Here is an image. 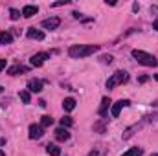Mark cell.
I'll use <instances>...</instances> for the list:
<instances>
[{"instance_id": "6da1fadb", "label": "cell", "mask_w": 158, "mask_h": 156, "mask_svg": "<svg viewBox=\"0 0 158 156\" xmlns=\"http://www.w3.org/2000/svg\"><path fill=\"white\" fill-rule=\"evenodd\" d=\"M98 50H99L98 44H76L68 48V55L72 59H85L88 55H94Z\"/></svg>"}, {"instance_id": "7a4b0ae2", "label": "cell", "mask_w": 158, "mask_h": 156, "mask_svg": "<svg viewBox=\"0 0 158 156\" xmlns=\"http://www.w3.org/2000/svg\"><path fill=\"white\" fill-rule=\"evenodd\" d=\"M132 57L140 63V64H143V66H156L158 61L155 55H151V53H147V51H143V50H132Z\"/></svg>"}, {"instance_id": "3957f363", "label": "cell", "mask_w": 158, "mask_h": 156, "mask_svg": "<svg viewBox=\"0 0 158 156\" xmlns=\"http://www.w3.org/2000/svg\"><path fill=\"white\" fill-rule=\"evenodd\" d=\"M127 79H129V74L125 72V70H118V72H114L109 81H107V88L110 90V88H114V86H118V84H123V83H127Z\"/></svg>"}, {"instance_id": "277c9868", "label": "cell", "mask_w": 158, "mask_h": 156, "mask_svg": "<svg viewBox=\"0 0 158 156\" xmlns=\"http://www.w3.org/2000/svg\"><path fill=\"white\" fill-rule=\"evenodd\" d=\"M129 105H131V101H129V99H119V101H116V103L112 105V109H110V116L118 117L119 112H121V109H123V107H129Z\"/></svg>"}, {"instance_id": "5b68a950", "label": "cell", "mask_w": 158, "mask_h": 156, "mask_svg": "<svg viewBox=\"0 0 158 156\" xmlns=\"http://www.w3.org/2000/svg\"><path fill=\"white\" fill-rule=\"evenodd\" d=\"M59 24H61V18H57V17H52V18H46V20H42L40 22V26L44 28V30H57L59 28Z\"/></svg>"}, {"instance_id": "8992f818", "label": "cell", "mask_w": 158, "mask_h": 156, "mask_svg": "<svg viewBox=\"0 0 158 156\" xmlns=\"http://www.w3.org/2000/svg\"><path fill=\"white\" fill-rule=\"evenodd\" d=\"M46 59H50V53H35L31 59H30V63H31V66H35V68H39V66H42L44 64V61Z\"/></svg>"}, {"instance_id": "52a82bcc", "label": "cell", "mask_w": 158, "mask_h": 156, "mask_svg": "<svg viewBox=\"0 0 158 156\" xmlns=\"http://www.w3.org/2000/svg\"><path fill=\"white\" fill-rule=\"evenodd\" d=\"M42 134H44V129L40 127V125H30V138L31 140H39V138H42Z\"/></svg>"}, {"instance_id": "ba28073f", "label": "cell", "mask_w": 158, "mask_h": 156, "mask_svg": "<svg viewBox=\"0 0 158 156\" xmlns=\"http://www.w3.org/2000/svg\"><path fill=\"white\" fill-rule=\"evenodd\" d=\"M37 13H39V7H37V6L28 4V6L22 7V17H26V18H30V17H33V15H37Z\"/></svg>"}, {"instance_id": "9c48e42d", "label": "cell", "mask_w": 158, "mask_h": 156, "mask_svg": "<svg viewBox=\"0 0 158 156\" xmlns=\"http://www.w3.org/2000/svg\"><path fill=\"white\" fill-rule=\"evenodd\" d=\"M55 138H57L59 142H68V140H70V132H68V129L59 127V129L55 130Z\"/></svg>"}, {"instance_id": "30bf717a", "label": "cell", "mask_w": 158, "mask_h": 156, "mask_svg": "<svg viewBox=\"0 0 158 156\" xmlns=\"http://www.w3.org/2000/svg\"><path fill=\"white\" fill-rule=\"evenodd\" d=\"M40 90H42V81H39V79H31V81L28 83V92L39 94Z\"/></svg>"}, {"instance_id": "8fae6325", "label": "cell", "mask_w": 158, "mask_h": 156, "mask_svg": "<svg viewBox=\"0 0 158 156\" xmlns=\"http://www.w3.org/2000/svg\"><path fill=\"white\" fill-rule=\"evenodd\" d=\"M109 105H110V99L109 97H103L101 99V107H99V116L103 117H107V110H109Z\"/></svg>"}, {"instance_id": "7c38bea8", "label": "cell", "mask_w": 158, "mask_h": 156, "mask_svg": "<svg viewBox=\"0 0 158 156\" xmlns=\"http://www.w3.org/2000/svg\"><path fill=\"white\" fill-rule=\"evenodd\" d=\"M26 35H28L30 39H35V40H42L44 39V33H42L40 30H35V28H30Z\"/></svg>"}, {"instance_id": "4fadbf2b", "label": "cell", "mask_w": 158, "mask_h": 156, "mask_svg": "<svg viewBox=\"0 0 158 156\" xmlns=\"http://www.w3.org/2000/svg\"><path fill=\"white\" fill-rule=\"evenodd\" d=\"M63 109H64L66 112H72V110L76 109V99H74V97H66V99L63 101Z\"/></svg>"}, {"instance_id": "5bb4252c", "label": "cell", "mask_w": 158, "mask_h": 156, "mask_svg": "<svg viewBox=\"0 0 158 156\" xmlns=\"http://www.w3.org/2000/svg\"><path fill=\"white\" fill-rule=\"evenodd\" d=\"M46 153H48L50 156H61V149H59L57 145L50 143V145H46Z\"/></svg>"}, {"instance_id": "9a60e30c", "label": "cell", "mask_w": 158, "mask_h": 156, "mask_svg": "<svg viewBox=\"0 0 158 156\" xmlns=\"http://www.w3.org/2000/svg\"><path fill=\"white\" fill-rule=\"evenodd\" d=\"M13 42V35L7 31H0V44H11Z\"/></svg>"}, {"instance_id": "2e32d148", "label": "cell", "mask_w": 158, "mask_h": 156, "mask_svg": "<svg viewBox=\"0 0 158 156\" xmlns=\"http://www.w3.org/2000/svg\"><path fill=\"white\" fill-rule=\"evenodd\" d=\"M143 154V149L142 147H132V149H129L127 153H123L121 156H142Z\"/></svg>"}, {"instance_id": "e0dca14e", "label": "cell", "mask_w": 158, "mask_h": 156, "mask_svg": "<svg viewBox=\"0 0 158 156\" xmlns=\"http://www.w3.org/2000/svg\"><path fill=\"white\" fill-rule=\"evenodd\" d=\"M52 123H53V117H52V116H42V117H40V127H42V129L50 127Z\"/></svg>"}, {"instance_id": "ac0fdd59", "label": "cell", "mask_w": 158, "mask_h": 156, "mask_svg": "<svg viewBox=\"0 0 158 156\" xmlns=\"http://www.w3.org/2000/svg\"><path fill=\"white\" fill-rule=\"evenodd\" d=\"M74 125V119L70 116H64V117H61V127H64V129H68V127H72Z\"/></svg>"}, {"instance_id": "d6986e66", "label": "cell", "mask_w": 158, "mask_h": 156, "mask_svg": "<svg viewBox=\"0 0 158 156\" xmlns=\"http://www.w3.org/2000/svg\"><path fill=\"white\" fill-rule=\"evenodd\" d=\"M20 99L24 101V105H28V103H31V94L28 90H22L20 92Z\"/></svg>"}, {"instance_id": "ffe728a7", "label": "cell", "mask_w": 158, "mask_h": 156, "mask_svg": "<svg viewBox=\"0 0 158 156\" xmlns=\"http://www.w3.org/2000/svg\"><path fill=\"white\" fill-rule=\"evenodd\" d=\"M20 15H22V13H20L19 9H15V7H11V9H9V17H11V20H19V18H20Z\"/></svg>"}, {"instance_id": "44dd1931", "label": "cell", "mask_w": 158, "mask_h": 156, "mask_svg": "<svg viewBox=\"0 0 158 156\" xmlns=\"http://www.w3.org/2000/svg\"><path fill=\"white\" fill-rule=\"evenodd\" d=\"M28 68L26 66H13V68H9V76H17L19 72H26Z\"/></svg>"}, {"instance_id": "7402d4cb", "label": "cell", "mask_w": 158, "mask_h": 156, "mask_svg": "<svg viewBox=\"0 0 158 156\" xmlns=\"http://www.w3.org/2000/svg\"><path fill=\"white\" fill-rule=\"evenodd\" d=\"M66 4H68V0H59V2H53L52 7H59V6H66Z\"/></svg>"}, {"instance_id": "603a6c76", "label": "cell", "mask_w": 158, "mask_h": 156, "mask_svg": "<svg viewBox=\"0 0 158 156\" xmlns=\"http://www.w3.org/2000/svg\"><path fill=\"white\" fill-rule=\"evenodd\" d=\"M101 63H105V64L109 63V64H110V63H112V55H103V57H101Z\"/></svg>"}, {"instance_id": "cb8c5ba5", "label": "cell", "mask_w": 158, "mask_h": 156, "mask_svg": "<svg viewBox=\"0 0 158 156\" xmlns=\"http://www.w3.org/2000/svg\"><path fill=\"white\" fill-rule=\"evenodd\" d=\"M6 64H7V63H6V59H0V72L6 68Z\"/></svg>"}, {"instance_id": "d4e9b609", "label": "cell", "mask_w": 158, "mask_h": 156, "mask_svg": "<svg viewBox=\"0 0 158 156\" xmlns=\"http://www.w3.org/2000/svg\"><path fill=\"white\" fill-rule=\"evenodd\" d=\"M151 13H156V17H158V7L156 6H151Z\"/></svg>"}, {"instance_id": "484cf974", "label": "cell", "mask_w": 158, "mask_h": 156, "mask_svg": "<svg viewBox=\"0 0 158 156\" xmlns=\"http://www.w3.org/2000/svg\"><path fill=\"white\" fill-rule=\"evenodd\" d=\"M147 79H149V77H147V76H142V77L138 79V81H140V83H145V81H147Z\"/></svg>"}, {"instance_id": "4316f807", "label": "cell", "mask_w": 158, "mask_h": 156, "mask_svg": "<svg viewBox=\"0 0 158 156\" xmlns=\"http://www.w3.org/2000/svg\"><path fill=\"white\" fill-rule=\"evenodd\" d=\"M153 28H155V30L158 31V20H155V22H153Z\"/></svg>"}, {"instance_id": "83f0119b", "label": "cell", "mask_w": 158, "mask_h": 156, "mask_svg": "<svg viewBox=\"0 0 158 156\" xmlns=\"http://www.w3.org/2000/svg\"><path fill=\"white\" fill-rule=\"evenodd\" d=\"M0 156H6V154H4V151H2V149H0Z\"/></svg>"}, {"instance_id": "f1b7e54d", "label": "cell", "mask_w": 158, "mask_h": 156, "mask_svg": "<svg viewBox=\"0 0 158 156\" xmlns=\"http://www.w3.org/2000/svg\"><path fill=\"white\" fill-rule=\"evenodd\" d=\"M155 79H156V81H158V74H156V76H155Z\"/></svg>"}, {"instance_id": "f546056e", "label": "cell", "mask_w": 158, "mask_h": 156, "mask_svg": "<svg viewBox=\"0 0 158 156\" xmlns=\"http://www.w3.org/2000/svg\"><path fill=\"white\" fill-rule=\"evenodd\" d=\"M151 156H158V154H151Z\"/></svg>"}, {"instance_id": "4dcf8cb0", "label": "cell", "mask_w": 158, "mask_h": 156, "mask_svg": "<svg viewBox=\"0 0 158 156\" xmlns=\"http://www.w3.org/2000/svg\"><path fill=\"white\" fill-rule=\"evenodd\" d=\"M0 92H2V86H0Z\"/></svg>"}]
</instances>
